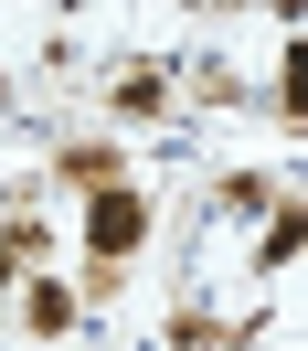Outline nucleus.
Listing matches in <instances>:
<instances>
[{
  "mask_svg": "<svg viewBox=\"0 0 308 351\" xmlns=\"http://www.w3.org/2000/svg\"><path fill=\"white\" fill-rule=\"evenodd\" d=\"M149 234H159V202L138 192V171L107 181V192H86V266H128Z\"/></svg>",
  "mask_w": 308,
  "mask_h": 351,
  "instance_id": "nucleus-1",
  "label": "nucleus"
},
{
  "mask_svg": "<svg viewBox=\"0 0 308 351\" xmlns=\"http://www.w3.org/2000/svg\"><path fill=\"white\" fill-rule=\"evenodd\" d=\"M170 86H181L170 64H117L107 75V117L117 128H149V117H170Z\"/></svg>",
  "mask_w": 308,
  "mask_h": 351,
  "instance_id": "nucleus-2",
  "label": "nucleus"
},
{
  "mask_svg": "<svg viewBox=\"0 0 308 351\" xmlns=\"http://www.w3.org/2000/svg\"><path fill=\"white\" fill-rule=\"evenodd\" d=\"M11 308H22L32 341H64V330L86 319V308H75V277H22V287H11Z\"/></svg>",
  "mask_w": 308,
  "mask_h": 351,
  "instance_id": "nucleus-3",
  "label": "nucleus"
},
{
  "mask_svg": "<svg viewBox=\"0 0 308 351\" xmlns=\"http://www.w3.org/2000/svg\"><path fill=\"white\" fill-rule=\"evenodd\" d=\"M53 181H64V192H107V181H128V149H117V138H64V149H53Z\"/></svg>",
  "mask_w": 308,
  "mask_h": 351,
  "instance_id": "nucleus-4",
  "label": "nucleus"
},
{
  "mask_svg": "<svg viewBox=\"0 0 308 351\" xmlns=\"http://www.w3.org/2000/svg\"><path fill=\"white\" fill-rule=\"evenodd\" d=\"M298 245H308V202H298V192H277V213H266V234H255V277L298 266Z\"/></svg>",
  "mask_w": 308,
  "mask_h": 351,
  "instance_id": "nucleus-5",
  "label": "nucleus"
},
{
  "mask_svg": "<svg viewBox=\"0 0 308 351\" xmlns=\"http://www.w3.org/2000/svg\"><path fill=\"white\" fill-rule=\"evenodd\" d=\"M0 256L22 266V277H43V256H53V223H43V213H11V223H0Z\"/></svg>",
  "mask_w": 308,
  "mask_h": 351,
  "instance_id": "nucleus-6",
  "label": "nucleus"
},
{
  "mask_svg": "<svg viewBox=\"0 0 308 351\" xmlns=\"http://www.w3.org/2000/svg\"><path fill=\"white\" fill-rule=\"evenodd\" d=\"M277 192H287L277 171H234V181H223L213 202H223V213H244V223H266V213H277Z\"/></svg>",
  "mask_w": 308,
  "mask_h": 351,
  "instance_id": "nucleus-7",
  "label": "nucleus"
},
{
  "mask_svg": "<svg viewBox=\"0 0 308 351\" xmlns=\"http://www.w3.org/2000/svg\"><path fill=\"white\" fill-rule=\"evenodd\" d=\"M277 117H308V53L298 43L277 53Z\"/></svg>",
  "mask_w": 308,
  "mask_h": 351,
  "instance_id": "nucleus-8",
  "label": "nucleus"
},
{
  "mask_svg": "<svg viewBox=\"0 0 308 351\" xmlns=\"http://www.w3.org/2000/svg\"><path fill=\"white\" fill-rule=\"evenodd\" d=\"M11 287H22V266H11V256H0V308H11Z\"/></svg>",
  "mask_w": 308,
  "mask_h": 351,
  "instance_id": "nucleus-9",
  "label": "nucleus"
},
{
  "mask_svg": "<svg viewBox=\"0 0 308 351\" xmlns=\"http://www.w3.org/2000/svg\"><path fill=\"white\" fill-rule=\"evenodd\" d=\"M53 11H86V0H53Z\"/></svg>",
  "mask_w": 308,
  "mask_h": 351,
  "instance_id": "nucleus-10",
  "label": "nucleus"
}]
</instances>
